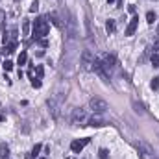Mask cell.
Instances as JSON below:
<instances>
[{
    "label": "cell",
    "mask_w": 159,
    "mask_h": 159,
    "mask_svg": "<svg viewBox=\"0 0 159 159\" xmlns=\"http://www.w3.org/2000/svg\"><path fill=\"white\" fill-rule=\"evenodd\" d=\"M63 15H65V30H67V34H69V39L74 41L76 39V35H78V30H76V19H74V15L70 13V9L65 7V6H63Z\"/></svg>",
    "instance_id": "1"
},
{
    "label": "cell",
    "mask_w": 159,
    "mask_h": 159,
    "mask_svg": "<svg viewBox=\"0 0 159 159\" xmlns=\"http://www.w3.org/2000/svg\"><path fill=\"white\" fill-rule=\"evenodd\" d=\"M48 30H50V26H48L46 17H37L35 22H34V32H32V35H34V39H43V37L48 34Z\"/></svg>",
    "instance_id": "2"
},
{
    "label": "cell",
    "mask_w": 159,
    "mask_h": 159,
    "mask_svg": "<svg viewBox=\"0 0 159 159\" xmlns=\"http://www.w3.org/2000/svg\"><path fill=\"white\" fill-rule=\"evenodd\" d=\"M89 107L96 113V115H100V113H106L107 109H109V106H107V102L106 100H102V98H98V96H94V98H91L89 100Z\"/></svg>",
    "instance_id": "3"
},
{
    "label": "cell",
    "mask_w": 159,
    "mask_h": 159,
    "mask_svg": "<svg viewBox=\"0 0 159 159\" xmlns=\"http://www.w3.org/2000/svg\"><path fill=\"white\" fill-rule=\"evenodd\" d=\"M93 61H94V56L91 50H83L81 56H80V65L83 70H93Z\"/></svg>",
    "instance_id": "4"
},
{
    "label": "cell",
    "mask_w": 159,
    "mask_h": 159,
    "mask_svg": "<svg viewBox=\"0 0 159 159\" xmlns=\"http://www.w3.org/2000/svg\"><path fill=\"white\" fill-rule=\"evenodd\" d=\"M72 124L74 126H85L87 124V120H89V115H87V111L83 109V107H78V109H74V113H72Z\"/></svg>",
    "instance_id": "5"
},
{
    "label": "cell",
    "mask_w": 159,
    "mask_h": 159,
    "mask_svg": "<svg viewBox=\"0 0 159 159\" xmlns=\"http://www.w3.org/2000/svg\"><path fill=\"white\" fill-rule=\"evenodd\" d=\"M93 70H94V72H96L102 80H104V81H109V72L106 70V67H104L102 59H100V57H96V56H94V61H93Z\"/></svg>",
    "instance_id": "6"
},
{
    "label": "cell",
    "mask_w": 159,
    "mask_h": 159,
    "mask_svg": "<svg viewBox=\"0 0 159 159\" xmlns=\"http://www.w3.org/2000/svg\"><path fill=\"white\" fill-rule=\"evenodd\" d=\"M139 156L143 159H156L154 156V148L146 143V141H139Z\"/></svg>",
    "instance_id": "7"
},
{
    "label": "cell",
    "mask_w": 159,
    "mask_h": 159,
    "mask_svg": "<svg viewBox=\"0 0 159 159\" xmlns=\"http://www.w3.org/2000/svg\"><path fill=\"white\" fill-rule=\"evenodd\" d=\"M100 59H102V63H104L106 70L111 74V70H113V69H115V65H117V57H115L113 54H104V56H100Z\"/></svg>",
    "instance_id": "8"
},
{
    "label": "cell",
    "mask_w": 159,
    "mask_h": 159,
    "mask_svg": "<svg viewBox=\"0 0 159 159\" xmlns=\"http://www.w3.org/2000/svg\"><path fill=\"white\" fill-rule=\"evenodd\" d=\"M2 43H4V44H9V43H17V30H15V28H11V30L4 32Z\"/></svg>",
    "instance_id": "9"
},
{
    "label": "cell",
    "mask_w": 159,
    "mask_h": 159,
    "mask_svg": "<svg viewBox=\"0 0 159 159\" xmlns=\"http://www.w3.org/2000/svg\"><path fill=\"white\" fill-rule=\"evenodd\" d=\"M85 144H89V137H85V139H80V141H72V144H70V150L72 152H81L83 150V146Z\"/></svg>",
    "instance_id": "10"
},
{
    "label": "cell",
    "mask_w": 159,
    "mask_h": 159,
    "mask_svg": "<svg viewBox=\"0 0 159 159\" xmlns=\"http://www.w3.org/2000/svg\"><path fill=\"white\" fill-rule=\"evenodd\" d=\"M137 24H139V17H137V15H133V17H131V20H129V24L126 26V35H133V34H135V30H137Z\"/></svg>",
    "instance_id": "11"
},
{
    "label": "cell",
    "mask_w": 159,
    "mask_h": 159,
    "mask_svg": "<svg viewBox=\"0 0 159 159\" xmlns=\"http://www.w3.org/2000/svg\"><path fill=\"white\" fill-rule=\"evenodd\" d=\"M87 124L91 126V128H102V126H106L107 122L102 119V117H98V115H94V117H91V119L87 120Z\"/></svg>",
    "instance_id": "12"
},
{
    "label": "cell",
    "mask_w": 159,
    "mask_h": 159,
    "mask_svg": "<svg viewBox=\"0 0 159 159\" xmlns=\"http://www.w3.org/2000/svg\"><path fill=\"white\" fill-rule=\"evenodd\" d=\"M48 19H50V22H52L56 28H63V22H61V19L57 17L56 11H50V13H48Z\"/></svg>",
    "instance_id": "13"
},
{
    "label": "cell",
    "mask_w": 159,
    "mask_h": 159,
    "mask_svg": "<svg viewBox=\"0 0 159 159\" xmlns=\"http://www.w3.org/2000/svg\"><path fill=\"white\" fill-rule=\"evenodd\" d=\"M48 107H50V111L54 113V117H57V109H59V102H56V98H50V100H48Z\"/></svg>",
    "instance_id": "14"
},
{
    "label": "cell",
    "mask_w": 159,
    "mask_h": 159,
    "mask_svg": "<svg viewBox=\"0 0 159 159\" xmlns=\"http://www.w3.org/2000/svg\"><path fill=\"white\" fill-rule=\"evenodd\" d=\"M15 48H17V43L4 44V48H2V54H13V52H15Z\"/></svg>",
    "instance_id": "15"
},
{
    "label": "cell",
    "mask_w": 159,
    "mask_h": 159,
    "mask_svg": "<svg viewBox=\"0 0 159 159\" xmlns=\"http://www.w3.org/2000/svg\"><path fill=\"white\" fill-rule=\"evenodd\" d=\"M131 106H133V109H135L139 115H144V113H146V111H144V106H143V104H139L137 100H131Z\"/></svg>",
    "instance_id": "16"
},
{
    "label": "cell",
    "mask_w": 159,
    "mask_h": 159,
    "mask_svg": "<svg viewBox=\"0 0 159 159\" xmlns=\"http://www.w3.org/2000/svg\"><path fill=\"white\" fill-rule=\"evenodd\" d=\"M106 30H107V34H113V32L117 30V24H115V20H113V19H109V20L106 22Z\"/></svg>",
    "instance_id": "17"
},
{
    "label": "cell",
    "mask_w": 159,
    "mask_h": 159,
    "mask_svg": "<svg viewBox=\"0 0 159 159\" xmlns=\"http://www.w3.org/2000/svg\"><path fill=\"white\" fill-rule=\"evenodd\" d=\"M0 156H2L4 159H7V156H9V146H7L6 143L0 144Z\"/></svg>",
    "instance_id": "18"
},
{
    "label": "cell",
    "mask_w": 159,
    "mask_h": 159,
    "mask_svg": "<svg viewBox=\"0 0 159 159\" xmlns=\"http://www.w3.org/2000/svg\"><path fill=\"white\" fill-rule=\"evenodd\" d=\"M26 61H28V54H26V50H22V52L19 54L17 63H19V65H26Z\"/></svg>",
    "instance_id": "19"
},
{
    "label": "cell",
    "mask_w": 159,
    "mask_h": 159,
    "mask_svg": "<svg viewBox=\"0 0 159 159\" xmlns=\"http://www.w3.org/2000/svg\"><path fill=\"white\" fill-rule=\"evenodd\" d=\"M156 19H157V17H156V13H154V11H148V13H146V22H148V24H154V20H156Z\"/></svg>",
    "instance_id": "20"
},
{
    "label": "cell",
    "mask_w": 159,
    "mask_h": 159,
    "mask_svg": "<svg viewBox=\"0 0 159 159\" xmlns=\"http://www.w3.org/2000/svg\"><path fill=\"white\" fill-rule=\"evenodd\" d=\"M22 35H30V20L22 22Z\"/></svg>",
    "instance_id": "21"
},
{
    "label": "cell",
    "mask_w": 159,
    "mask_h": 159,
    "mask_svg": "<svg viewBox=\"0 0 159 159\" xmlns=\"http://www.w3.org/2000/svg\"><path fill=\"white\" fill-rule=\"evenodd\" d=\"M98 157H100V159H109V152H107L106 148H100V152H98Z\"/></svg>",
    "instance_id": "22"
},
{
    "label": "cell",
    "mask_w": 159,
    "mask_h": 159,
    "mask_svg": "<svg viewBox=\"0 0 159 159\" xmlns=\"http://www.w3.org/2000/svg\"><path fill=\"white\" fill-rule=\"evenodd\" d=\"M150 61H152V65H154V67H159V54H157V52H154V54H152V59H150Z\"/></svg>",
    "instance_id": "23"
},
{
    "label": "cell",
    "mask_w": 159,
    "mask_h": 159,
    "mask_svg": "<svg viewBox=\"0 0 159 159\" xmlns=\"http://www.w3.org/2000/svg\"><path fill=\"white\" fill-rule=\"evenodd\" d=\"M150 87L154 89V91H157L159 89V78H154L152 81H150Z\"/></svg>",
    "instance_id": "24"
},
{
    "label": "cell",
    "mask_w": 159,
    "mask_h": 159,
    "mask_svg": "<svg viewBox=\"0 0 159 159\" xmlns=\"http://www.w3.org/2000/svg\"><path fill=\"white\" fill-rule=\"evenodd\" d=\"M37 9H39V2H37V0H34V2H32V6H30V11H32V13H35Z\"/></svg>",
    "instance_id": "25"
},
{
    "label": "cell",
    "mask_w": 159,
    "mask_h": 159,
    "mask_svg": "<svg viewBox=\"0 0 159 159\" xmlns=\"http://www.w3.org/2000/svg\"><path fill=\"white\" fill-rule=\"evenodd\" d=\"M2 67H4V70H7V72H9V70L13 69V63H11V61H4V63H2Z\"/></svg>",
    "instance_id": "26"
},
{
    "label": "cell",
    "mask_w": 159,
    "mask_h": 159,
    "mask_svg": "<svg viewBox=\"0 0 159 159\" xmlns=\"http://www.w3.org/2000/svg\"><path fill=\"white\" fill-rule=\"evenodd\" d=\"M32 85H34L35 89H39L41 87V78H34V76H32Z\"/></svg>",
    "instance_id": "27"
},
{
    "label": "cell",
    "mask_w": 159,
    "mask_h": 159,
    "mask_svg": "<svg viewBox=\"0 0 159 159\" xmlns=\"http://www.w3.org/2000/svg\"><path fill=\"white\" fill-rule=\"evenodd\" d=\"M35 72H37V78H43V74H44V69H43V65H37Z\"/></svg>",
    "instance_id": "28"
},
{
    "label": "cell",
    "mask_w": 159,
    "mask_h": 159,
    "mask_svg": "<svg viewBox=\"0 0 159 159\" xmlns=\"http://www.w3.org/2000/svg\"><path fill=\"white\" fill-rule=\"evenodd\" d=\"M39 152H41V144H35V146H34V150H32V156L35 157V156H37Z\"/></svg>",
    "instance_id": "29"
},
{
    "label": "cell",
    "mask_w": 159,
    "mask_h": 159,
    "mask_svg": "<svg viewBox=\"0 0 159 159\" xmlns=\"http://www.w3.org/2000/svg\"><path fill=\"white\" fill-rule=\"evenodd\" d=\"M37 43H39V44L43 46V48H46V46H48V41L44 39V37H43V39H37Z\"/></svg>",
    "instance_id": "30"
},
{
    "label": "cell",
    "mask_w": 159,
    "mask_h": 159,
    "mask_svg": "<svg viewBox=\"0 0 159 159\" xmlns=\"http://www.w3.org/2000/svg\"><path fill=\"white\" fill-rule=\"evenodd\" d=\"M4 20H6V13H4V11H0V28L4 26Z\"/></svg>",
    "instance_id": "31"
},
{
    "label": "cell",
    "mask_w": 159,
    "mask_h": 159,
    "mask_svg": "<svg viewBox=\"0 0 159 159\" xmlns=\"http://www.w3.org/2000/svg\"><path fill=\"white\" fill-rule=\"evenodd\" d=\"M128 11H129V13H131V15H135V11H137V7H135V6H133V4H131V6H129V7H128Z\"/></svg>",
    "instance_id": "32"
},
{
    "label": "cell",
    "mask_w": 159,
    "mask_h": 159,
    "mask_svg": "<svg viewBox=\"0 0 159 159\" xmlns=\"http://www.w3.org/2000/svg\"><path fill=\"white\" fill-rule=\"evenodd\" d=\"M2 120H6V117H4V115H0V122H2Z\"/></svg>",
    "instance_id": "33"
},
{
    "label": "cell",
    "mask_w": 159,
    "mask_h": 159,
    "mask_svg": "<svg viewBox=\"0 0 159 159\" xmlns=\"http://www.w3.org/2000/svg\"><path fill=\"white\" fill-rule=\"evenodd\" d=\"M111 2H115V0H107V4H111Z\"/></svg>",
    "instance_id": "34"
},
{
    "label": "cell",
    "mask_w": 159,
    "mask_h": 159,
    "mask_svg": "<svg viewBox=\"0 0 159 159\" xmlns=\"http://www.w3.org/2000/svg\"><path fill=\"white\" fill-rule=\"evenodd\" d=\"M157 34H159V26H157Z\"/></svg>",
    "instance_id": "35"
},
{
    "label": "cell",
    "mask_w": 159,
    "mask_h": 159,
    "mask_svg": "<svg viewBox=\"0 0 159 159\" xmlns=\"http://www.w3.org/2000/svg\"><path fill=\"white\" fill-rule=\"evenodd\" d=\"M57 2H61V0H57Z\"/></svg>",
    "instance_id": "36"
},
{
    "label": "cell",
    "mask_w": 159,
    "mask_h": 159,
    "mask_svg": "<svg viewBox=\"0 0 159 159\" xmlns=\"http://www.w3.org/2000/svg\"><path fill=\"white\" fill-rule=\"evenodd\" d=\"M41 159H44V157H41Z\"/></svg>",
    "instance_id": "37"
},
{
    "label": "cell",
    "mask_w": 159,
    "mask_h": 159,
    "mask_svg": "<svg viewBox=\"0 0 159 159\" xmlns=\"http://www.w3.org/2000/svg\"><path fill=\"white\" fill-rule=\"evenodd\" d=\"M156 159H157V157H156Z\"/></svg>",
    "instance_id": "38"
}]
</instances>
